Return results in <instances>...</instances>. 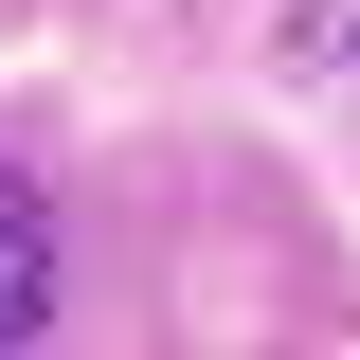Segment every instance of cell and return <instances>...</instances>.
Returning a JSON list of instances; mask_svg holds the SVG:
<instances>
[{"label":"cell","mask_w":360,"mask_h":360,"mask_svg":"<svg viewBox=\"0 0 360 360\" xmlns=\"http://www.w3.org/2000/svg\"><path fill=\"white\" fill-rule=\"evenodd\" d=\"M37 324H54V217H37V180L0 162V360H37Z\"/></svg>","instance_id":"6da1fadb"}]
</instances>
